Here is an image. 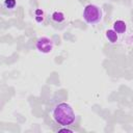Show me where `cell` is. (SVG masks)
I'll return each instance as SVG.
<instances>
[{"label": "cell", "instance_id": "1", "mask_svg": "<svg viewBox=\"0 0 133 133\" xmlns=\"http://www.w3.org/2000/svg\"><path fill=\"white\" fill-rule=\"evenodd\" d=\"M53 119L61 126H70L75 122L76 115L73 108L65 102H60L56 104L52 109Z\"/></svg>", "mask_w": 133, "mask_h": 133}, {"label": "cell", "instance_id": "2", "mask_svg": "<svg viewBox=\"0 0 133 133\" xmlns=\"http://www.w3.org/2000/svg\"><path fill=\"white\" fill-rule=\"evenodd\" d=\"M102 9L95 4H88L84 7L83 10V19L89 25L98 24L102 20Z\"/></svg>", "mask_w": 133, "mask_h": 133}, {"label": "cell", "instance_id": "3", "mask_svg": "<svg viewBox=\"0 0 133 133\" xmlns=\"http://www.w3.org/2000/svg\"><path fill=\"white\" fill-rule=\"evenodd\" d=\"M53 46H54L53 41L47 36H42L37 38L35 44L36 49L42 53H50L53 50Z\"/></svg>", "mask_w": 133, "mask_h": 133}, {"label": "cell", "instance_id": "4", "mask_svg": "<svg viewBox=\"0 0 133 133\" xmlns=\"http://www.w3.org/2000/svg\"><path fill=\"white\" fill-rule=\"evenodd\" d=\"M112 26H113L112 29H113L117 34H123V33H125L126 30H127V24H126L123 20H117V21H115Z\"/></svg>", "mask_w": 133, "mask_h": 133}, {"label": "cell", "instance_id": "5", "mask_svg": "<svg viewBox=\"0 0 133 133\" xmlns=\"http://www.w3.org/2000/svg\"><path fill=\"white\" fill-rule=\"evenodd\" d=\"M106 37H107V39L109 41L110 44H114V43H116L117 39H118L117 33H116L113 29H108V30L106 31Z\"/></svg>", "mask_w": 133, "mask_h": 133}, {"label": "cell", "instance_id": "6", "mask_svg": "<svg viewBox=\"0 0 133 133\" xmlns=\"http://www.w3.org/2000/svg\"><path fill=\"white\" fill-rule=\"evenodd\" d=\"M64 15L61 12V11H54L52 14V20L56 23H61L64 21Z\"/></svg>", "mask_w": 133, "mask_h": 133}, {"label": "cell", "instance_id": "7", "mask_svg": "<svg viewBox=\"0 0 133 133\" xmlns=\"http://www.w3.org/2000/svg\"><path fill=\"white\" fill-rule=\"evenodd\" d=\"M4 6L6 7V8H8V9H12L15 6H16V4H17V1L16 0H4Z\"/></svg>", "mask_w": 133, "mask_h": 133}, {"label": "cell", "instance_id": "8", "mask_svg": "<svg viewBox=\"0 0 133 133\" xmlns=\"http://www.w3.org/2000/svg\"><path fill=\"white\" fill-rule=\"evenodd\" d=\"M58 132H70V133H72L73 131L70 130V129H68V128H62V129H59Z\"/></svg>", "mask_w": 133, "mask_h": 133}]
</instances>
